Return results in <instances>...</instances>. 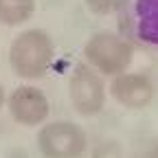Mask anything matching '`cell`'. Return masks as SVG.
Listing matches in <instances>:
<instances>
[{"label": "cell", "instance_id": "obj_1", "mask_svg": "<svg viewBox=\"0 0 158 158\" xmlns=\"http://www.w3.org/2000/svg\"><path fill=\"white\" fill-rule=\"evenodd\" d=\"M55 55L53 40L42 29L22 31L9 46V66L22 79H40Z\"/></svg>", "mask_w": 158, "mask_h": 158}, {"label": "cell", "instance_id": "obj_2", "mask_svg": "<svg viewBox=\"0 0 158 158\" xmlns=\"http://www.w3.org/2000/svg\"><path fill=\"white\" fill-rule=\"evenodd\" d=\"M84 55L97 73L116 77L130 68L134 59V48L125 37L112 31H99L86 42Z\"/></svg>", "mask_w": 158, "mask_h": 158}, {"label": "cell", "instance_id": "obj_3", "mask_svg": "<svg viewBox=\"0 0 158 158\" xmlns=\"http://www.w3.org/2000/svg\"><path fill=\"white\" fill-rule=\"evenodd\" d=\"M37 147L44 158H81L88 149V138L73 121H53L40 130Z\"/></svg>", "mask_w": 158, "mask_h": 158}, {"label": "cell", "instance_id": "obj_4", "mask_svg": "<svg viewBox=\"0 0 158 158\" xmlns=\"http://www.w3.org/2000/svg\"><path fill=\"white\" fill-rule=\"evenodd\" d=\"M70 101L81 116H94L106 106V84L90 64H77L70 75Z\"/></svg>", "mask_w": 158, "mask_h": 158}, {"label": "cell", "instance_id": "obj_5", "mask_svg": "<svg viewBox=\"0 0 158 158\" xmlns=\"http://www.w3.org/2000/svg\"><path fill=\"white\" fill-rule=\"evenodd\" d=\"M7 103H9V112L13 116V121L27 127L44 123L51 112L46 94L35 86H18L7 99Z\"/></svg>", "mask_w": 158, "mask_h": 158}, {"label": "cell", "instance_id": "obj_6", "mask_svg": "<svg viewBox=\"0 0 158 158\" xmlns=\"http://www.w3.org/2000/svg\"><path fill=\"white\" fill-rule=\"evenodd\" d=\"M110 94L116 103L130 110H143L152 103L154 99V84L152 79L143 73H121L112 79Z\"/></svg>", "mask_w": 158, "mask_h": 158}, {"label": "cell", "instance_id": "obj_7", "mask_svg": "<svg viewBox=\"0 0 158 158\" xmlns=\"http://www.w3.org/2000/svg\"><path fill=\"white\" fill-rule=\"evenodd\" d=\"M132 22L143 42L158 46V0H132Z\"/></svg>", "mask_w": 158, "mask_h": 158}, {"label": "cell", "instance_id": "obj_8", "mask_svg": "<svg viewBox=\"0 0 158 158\" xmlns=\"http://www.w3.org/2000/svg\"><path fill=\"white\" fill-rule=\"evenodd\" d=\"M35 0H0V24L20 27L33 15Z\"/></svg>", "mask_w": 158, "mask_h": 158}, {"label": "cell", "instance_id": "obj_9", "mask_svg": "<svg viewBox=\"0 0 158 158\" xmlns=\"http://www.w3.org/2000/svg\"><path fill=\"white\" fill-rule=\"evenodd\" d=\"M90 158H123V152L116 141H103L92 149Z\"/></svg>", "mask_w": 158, "mask_h": 158}, {"label": "cell", "instance_id": "obj_10", "mask_svg": "<svg viewBox=\"0 0 158 158\" xmlns=\"http://www.w3.org/2000/svg\"><path fill=\"white\" fill-rule=\"evenodd\" d=\"M84 2H86V7H88L92 13L103 15V13H108V11L114 7L116 0H84Z\"/></svg>", "mask_w": 158, "mask_h": 158}, {"label": "cell", "instance_id": "obj_11", "mask_svg": "<svg viewBox=\"0 0 158 158\" xmlns=\"http://www.w3.org/2000/svg\"><path fill=\"white\" fill-rule=\"evenodd\" d=\"M143 158H158V145H154L152 149H147Z\"/></svg>", "mask_w": 158, "mask_h": 158}, {"label": "cell", "instance_id": "obj_12", "mask_svg": "<svg viewBox=\"0 0 158 158\" xmlns=\"http://www.w3.org/2000/svg\"><path fill=\"white\" fill-rule=\"evenodd\" d=\"M5 101H7V94H5V88H2V84H0V110H2Z\"/></svg>", "mask_w": 158, "mask_h": 158}]
</instances>
